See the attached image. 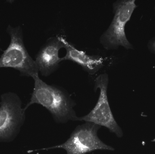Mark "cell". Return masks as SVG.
I'll return each instance as SVG.
<instances>
[{
    "mask_svg": "<svg viewBox=\"0 0 155 154\" xmlns=\"http://www.w3.org/2000/svg\"><path fill=\"white\" fill-rule=\"evenodd\" d=\"M32 78L34 80V87L30 102L23 108L24 111L31 105L38 104L47 109L56 122L77 121L78 117L73 109L74 102L65 91L48 85L39 77V74Z\"/></svg>",
    "mask_w": 155,
    "mask_h": 154,
    "instance_id": "cell-1",
    "label": "cell"
},
{
    "mask_svg": "<svg viewBox=\"0 0 155 154\" xmlns=\"http://www.w3.org/2000/svg\"><path fill=\"white\" fill-rule=\"evenodd\" d=\"M6 32L10 36V42L0 56V69H13L23 77H32L39 74L35 61L25 47L21 26L8 25Z\"/></svg>",
    "mask_w": 155,
    "mask_h": 154,
    "instance_id": "cell-2",
    "label": "cell"
},
{
    "mask_svg": "<svg viewBox=\"0 0 155 154\" xmlns=\"http://www.w3.org/2000/svg\"><path fill=\"white\" fill-rule=\"evenodd\" d=\"M135 0L117 1L113 4L114 18L107 30L100 38V42L107 50L123 46L127 49H134L127 38L125 26L137 8Z\"/></svg>",
    "mask_w": 155,
    "mask_h": 154,
    "instance_id": "cell-3",
    "label": "cell"
},
{
    "mask_svg": "<svg viewBox=\"0 0 155 154\" xmlns=\"http://www.w3.org/2000/svg\"><path fill=\"white\" fill-rule=\"evenodd\" d=\"M0 102V143L13 142L20 133L25 120V111L16 93L2 94Z\"/></svg>",
    "mask_w": 155,
    "mask_h": 154,
    "instance_id": "cell-4",
    "label": "cell"
},
{
    "mask_svg": "<svg viewBox=\"0 0 155 154\" xmlns=\"http://www.w3.org/2000/svg\"><path fill=\"white\" fill-rule=\"evenodd\" d=\"M100 128L97 125L86 122L77 126L65 143L40 150L63 149L66 154H87L97 150L114 151L113 147L106 144L98 137L97 132Z\"/></svg>",
    "mask_w": 155,
    "mask_h": 154,
    "instance_id": "cell-5",
    "label": "cell"
},
{
    "mask_svg": "<svg viewBox=\"0 0 155 154\" xmlns=\"http://www.w3.org/2000/svg\"><path fill=\"white\" fill-rule=\"evenodd\" d=\"M108 77L106 73L101 74L95 80L94 90L99 89V97L94 108L86 115L78 117L77 121H85L93 123L99 126L107 128L118 137L123 135L121 127L117 123L110 108L107 97Z\"/></svg>",
    "mask_w": 155,
    "mask_h": 154,
    "instance_id": "cell-6",
    "label": "cell"
},
{
    "mask_svg": "<svg viewBox=\"0 0 155 154\" xmlns=\"http://www.w3.org/2000/svg\"><path fill=\"white\" fill-rule=\"evenodd\" d=\"M64 48L61 36L52 37L40 49L35 57V64L39 72L47 77L57 70L62 58L59 57V51Z\"/></svg>",
    "mask_w": 155,
    "mask_h": 154,
    "instance_id": "cell-7",
    "label": "cell"
},
{
    "mask_svg": "<svg viewBox=\"0 0 155 154\" xmlns=\"http://www.w3.org/2000/svg\"><path fill=\"white\" fill-rule=\"evenodd\" d=\"M61 39L63 43L66 54L63 61L69 60L81 66L84 71L90 75L98 71L104 66V60L98 55H90L84 51L77 49L73 44L66 40L62 36Z\"/></svg>",
    "mask_w": 155,
    "mask_h": 154,
    "instance_id": "cell-8",
    "label": "cell"
},
{
    "mask_svg": "<svg viewBox=\"0 0 155 154\" xmlns=\"http://www.w3.org/2000/svg\"><path fill=\"white\" fill-rule=\"evenodd\" d=\"M148 48L149 50L155 54V38L151 39L148 43Z\"/></svg>",
    "mask_w": 155,
    "mask_h": 154,
    "instance_id": "cell-9",
    "label": "cell"
},
{
    "mask_svg": "<svg viewBox=\"0 0 155 154\" xmlns=\"http://www.w3.org/2000/svg\"><path fill=\"white\" fill-rule=\"evenodd\" d=\"M152 142H155V138L154 139H153V141H152Z\"/></svg>",
    "mask_w": 155,
    "mask_h": 154,
    "instance_id": "cell-10",
    "label": "cell"
},
{
    "mask_svg": "<svg viewBox=\"0 0 155 154\" xmlns=\"http://www.w3.org/2000/svg\"><path fill=\"white\" fill-rule=\"evenodd\" d=\"M154 9H155V7H154Z\"/></svg>",
    "mask_w": 155,
    "mask_h": 154,
    "instance_id": "cell-11",
    "label": "cell"
},
{
    "mask_svg": "<svg viewBox=\"0 0 155 154\" xmlns=\"http://www.w3.org/2000/svg\"><path fill=\"white\" fill-rule=\"evenodd\" d=\"M0 41H1V39H0Z\"/></svg>",
    "mask_w": 155,
    "mask_h": 154,
    "instance_id": "cell-12",
    "label": "cell"
}]
</instances>
